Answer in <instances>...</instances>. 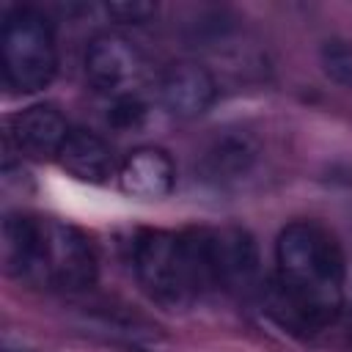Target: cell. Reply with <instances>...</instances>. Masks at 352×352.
I'll return each instance as SVG.
<instances>
[{
    "label": "cell",
    "mask_w": 352,
    "mask_h": 352,
    "mask_svg": "<svg viewBox=\"0 0 352 352\" xmlns=\"http://www.w3.org/2000/svg\"><path fill=\"white\" fill-rule=\"evenodd\" d=\"M146 102L140 99V94H126V96H113L107 102V121L116 129H138L146 121Z\"/></svg>",
    "instance_id": "12"
},
{
    "label": "cell",
    "mask_w": 352,
    "mask_h": 352,
    "mask_svg": "<svg viewBox=\"0 0 352 352\" xmlns=\"http://www.w3.org/2000/svg\"><path fill=\"white\" fill-rule=\"evenodd\" d=\"M58 162L74 179H82V182H104L113 173H118L113 146L102 135L82 129V126H72L58 154Z\"/></svg>",
    "instance_id": "10"
},
{
    "label": "cell",
    "mask_w": 352,
    "mask_h": 352,
    "mask_svg": "<svg viewBox=\"0 0 352 352\" xmlns=\"http://www.w3.org/2000/svg\"><path fill=\"white\" fill-rule=\"evenodd\" d=\"M214 99V77L195 60H176L160 74V102L176 118H195L206 113Z\"/></svg>",
    "instance_id": "7"
},
{
    "label": "cell",
    "mask_w": 352,
    "mask_h": 352,
    "mask_svg": "<svg viewBox=\"0 0 352 352\" xmlns=\"http://www.w3.org/2000/svg\"><path fill=\"white\" fill-rule=\"evenodd\" d=\"M6 270L41 289L80 292L96 280V258L74 226L41 214H8L3 220Z\"/></svg>",
    "instance_id": "2"
},
{
    "label": "cell",
    "mask_w": 352,
    "mask_h": 352,
    "mask_svg": "<svg viewBox=\"0 0 352 352\" xmlns=\"http://www.w3.org/2000/svg\"><path fill=\"white\" fill-rule=\"evenodd\" d=\"M116 176L126 195L140 198V201H157L173 190L176 168L168 151L157 146H140L124 157Z\"/></svg>",
    "instance_id": "9"
},
{
    "label": "cell",
    "mask_w": 352,
    "mask_h": 352,
    "mask_svg": "<svg viewBox=\"0 0 352 352\" xmlns=\"http://www.w3.org/2000/svg\"><path fill=\"white\" fill-rule=\"evenodd\" d=\"M322 66H324V72L336 82L352 85V44H346L341 38L324 41V47H322Z\"/></svg>",
    "instance_id": "13"
},
{
    "label": "cell",
    "mask_w": 352,
    "mask_h": 352,
    "mask_svg": "<svg viewBox=\"0 0 352 352\" xmlns=\"http://www.w3.org/2000/svg\"><path fill=\"white\" fill-rule=\"evenodd\" d=\"M69 132H72V126L66 124L60 110H55L52 104H33L8 118L11 146L19 154L33 157V160L58 157Z\"/></svg>",
    "instance_id": "8"
},
{
    "label": "cell",
    "mask_w": 352,
    "mask_h": 352,
    "mask_svg": "<svg viewBox=\"0 0 352 352\" xmlns=\"http://www.w3.org/2000/svg\"><path fill=\"white\" fill-rule=\"evenodd\" d=\"M132 267L143 292L165 308H187L209 292L192 231H140L132 245Z\"/></svg>",
    "instance_id": "3"
},
{
    "label": "cell",
    "mask_w": 352,
    "mask_h": 352,
    "mask_svg": "<svg viewBox=\"0 0 352 352\" xmlns=\"http://www.w3.org/2000/svg\"><path fill=\"white\" fill-rule=\"evenodd\" d=\"M256 154H258V151H256V143H253L248 135L231 132V135L217 138V140L209 146V151H206L201 168H204L206 179H212V182H217V184H226V182L242 179V176L253 168Z\"/></svg>",
    "instance_id": "11"
},
{
    "label": "cell",
    "mask_w": 352,
    "mask_h": 352,
    "mask_svg": "<svg viewBox=\"0 0 352 352\" xmlns=\"http://www.w3.org/2000/svg\"><path fill=\"white\" fill-rule=\"evenodd\" d=\"M6 352H14V349H6Z\"/></svg>",
    "instance_id": "16"
},
{
    "label": "cell",
    "mask_w": 352,
    "mask_h": 352,
    "mask_svg": "<svg viewBox=\"0 0 352 352\" xmlns=\"http://www.w3.org/2000/svg\"><path fill=\"white\" fill-rule=\"evenodd\" d=\"M209 292H248L258 280V250L242 228H190Z\"/></svg>",
    "instance_id": "5"
},
{
    "label": "cell",
    "mask_w": 352,
    "mask_h": 352,
    "mask_svg": "<svg viewBox=\"0 0 352 352\" xmlns=\"http://www.w3.org/2000/svg\"><path fill=\"white\" fill-rule=\"evenodd\" d=\"M349 338H352V308H349Z\"/></svg>",
    "instance_id": "15"
},
{
    "label": "cell",
    "mask_w": 352,
    "mask_h": 352,
    "mask_svg": "<svg viewBox=\"0 0 352 352\" xmlns=\"http://www.w3.org/2000/svg\"><path fill=\"white\" fill-rule=\"evenodd\" d=\"M113 19L118 22H126V25H143L148 22L154 14H157V6L154 3H143V0H124V3H107L104 8Z\"/></svg>",
    "instance_id": "14"
},
{
    "label": "cell",
    "mask_w": 352,
    "mask_h": 352,
    "mask_svg": "<svg viewBox=\"0 0 352 352\" xmlns=\"http://www.w3.org/2000/svg\"><path fill=\"white\" fill-rule=\"evenodd\" d=\"M148 72L143 52L121 33H99L85 50V74L107 99L138 94Z\"/></svg>",
    "instance_id": "6"
},
{
    "label": "cell",
    "mask_w": 352,
    "mask_h": 352,
    "mask_svg": "<svg viewBox=\"0 0 352 352\" xmlns=\"http://www.w3.org/2000/svg\"><path fill=\"white\" fill-rule=\"evenodd\" d=\"M3 80L14 94L47 88L58 72V47L52 25L36 8H14L0 30Z\"/></svg>",
    "instance_id": "4"
},
{
    "label": "cell",
    "mask_w": 352,
    "mask_h": 352,
    "mask_svg": "<svg viewBox=\"0 0 352 352\" xmlns=\"http://www.w3.org/2000/svg\"><path fill=\"white\" fill-rule=\"evenodd\" d=\"M346 297V261L338 239L314 220L289 223L275 242V316L316 333L333 324Z\"/></svg>",
    "instance_id": "1"
}]
</instances>
